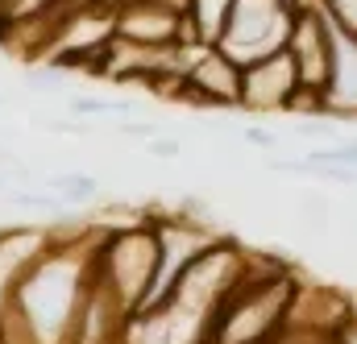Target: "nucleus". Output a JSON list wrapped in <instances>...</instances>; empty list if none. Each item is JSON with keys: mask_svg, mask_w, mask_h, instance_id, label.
Segmentation results:
<instances>
[{"mask_svg": "<svg viewBox=\"0 0 357 344\" xmlns=\"http://www.w3.org/2000/svg\"><path fill=\"white\" fill-rule=\"evenodd\" d=\"M295 91H299V75H295L287 46L241 67V108L250 112H278V108L287 112Z\"/></svg>", "mask_w": 357, "mask_h": 344, "instance_id": "nucleus-2", "label": "nucleus"}, {"mask_svg": "<svg viewBox=\"0 0 357 344\" xmlns=\"http://www.w3.org/2000/svg\"><path fill=\"white\" fill-rule=\"evenodd\" d=\"M237 0H187V29L195 42L204 46H216L225 25H229V13H233Z\"/></svg>", "mask_w": 357, "mask_h": 344, "instance_id": "nucleus-4", "label": "nucleus"}, {"mask_svg": "<svg viewBox=\"0 0 357 344\" xmlns=\"http://www.w3.org/2000/svg\"><path fill=\"white\" fill-rule=\"evenodd\" d=\"M4 203L8 208H21V212H42V216H63L67 212V203L54 191H46V187H8L4 191Z\"/></svg>", "mask_w": 357, "mask_h": 344, "instance_id": "nucleus-7", "label": "nucleus"}, {"mask_svg": "<svg viewBox=\"0 0 357 344\" xmlns=\"http://www.w3.org/2000/svg\"><path fill=\"white\" fill-rule=\"evenodd\" d=\"M291 21H295V8L287 0H237L216 46L229 58H237L241 67L258 63V58H266V54L287 46Z\"/></svg>", "mask_w": 357, "mask_h": 344, "instance_id": "nucleus-1", "label": "nucleus"}, {"mask_svg": "<svg viewBox=\"0 0 357 344\" xmlns=\"http://www.w3.org/2000/svg\"><path fill=\"white\" fill-rule=\"evenodd\" d=\"M50 241H54V228H0V307L8 303L21 274L46 253Z\"/></svg>", "mask_w": 357, "mask_h": 344, "instance_id": "nucleus-3", "label": "nucleus"}, {"mask_svg": "<svg viewBox=\"0 0 357 344\" xmlns=\"http://www.w3.org/2000/svg\"><path fill=\"white\" fill-rule=\"evenodd\" d=\"M112 344H125V341H112Z\"/></svg>", "mask_w": 357, "mask_h": 344, "instance_id": "nucleus-13", "label": "nucleus"}, {"mask_svg": "<svg viewBox=\"0 0 357 344\" xmlns=\"http://www.w3.org/2000/svg\"><path fill=\"white\" fill-rule=\"evenodd\" d=\"M241 141L262 146V150H274V146H278V133H274V129H258V125H250V129H241Z\"/></svg>", "mask_w": 357, "mask_h": 344, "instance_id": "nucleus-12", "label": "nucleus"}, {"mask_svg": "<svg viewBox=\"0 0 357 344\" xmlns=\"http://www.w3.org/2000/svg\"><path fill=\"white\" fill-rule=\"evenodd\" d=\"M71 116H133L137 100L129 95H71Z\"/></svg>", "mask_w": 357, "mask_h": 344, "instance_id": "nucleus-8", "label": "nucleus"}, {"mask_svg": "<svg viewBox=\"0 0 357 344\" xmlns=\"http://www.w3.org/2000/svg\"><path fill=\"white\" fill-rule=\"evenodd\" d=\"M0 4H4V0H0Z\"/></svg>", "mask_w": 357, "mask_h": 344, "instance_id": "nucleus-15", "label": "nucleus"}, {"mask_svg": "<svg viewBox=\"0 0 357 344\" xmlns=\"http://www.w3.org/2000/svg\"><path fill=\"white\" fill-rule=\"evenodd\" d=\"M42 187L54 191L67 208H88V203L100 199V178L88 171H59V174H50V178H42Z\"/></svg>", "mask_w": 357, "mask_h": 344, "instance_id": "nucleus-6", "label": "nucleus"}, {"mask_svg": "<svg viewBox=\"0 0 357 344\" xmlns=\"http://www.w3.org/2000/svg\"><path fill=\"white\" fill-rule=\"evenodd\" d=\"M146 154L150 158H158V162H175L178 154H183V146H178V137H150V146H146Z\"/></svg>", "mask_w": 357, "mask_h": 344, "instance_id": "nucleus-10", "label": "nucleus"}, {"mask_svg": "<svg viewBox=\"0 0 357 344\" xmlns=\"http://www.w3.org/2000/svg\"><path fill=\"white\" fill-rule=\"evenodd\" d=\"M316 166H349V171H357V137L354 141H328V146L312 150L303 162H270V171H282V174H312Z\"/></svg>", "mask_w": 357, "mask_h": 344, "instance_id": "nucleus-5", "label": "nucleus"}, {"mask_svg": "<svg viewBox=\"0 0 357 344\" xmlns=\"http://www.w3.org/2000/svg\"><path fill=\"white\" fill-rule=\"evenodd\" d=\"M112 129H116V133H121V137H146V141H150V137H158V133H162V129H158V125H142V120H116V125H112Z\"/></svg>", "mask_w": 357, "mask_h": 344, "instance_id": "nucleus-11", "label": "nucleus"}, {"mask_svg": "<svg viewBox=\"0 0 357 344\" xmlns=\"http://www.w3.org/2000/svg\"><path fill=\"white\" fill-rule=\"evenodd\" d=\"M291 133H295V137H307V141H333V137H337V125L320 112V116H303V120H295Z\"/></svg>", "mask_w": 357, "mask_h": 344, "instance_id": "nucleus-9", "label": "nucleus"}, {"mask_svg": "<svg viewBox=\"0 0 357 344\" xmlns=\"http://www.w3.org/2000/svg\"><path fill=\"white\" fill-rule=\"evenodd\" d=\"M0 104H4V95H0Z\"/></svg>", "mask_w": 357, "mask_h": 344, "instance_id": "nucleus-14", "label": "nucleus"}]
</instances>
